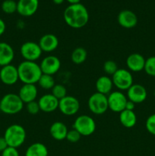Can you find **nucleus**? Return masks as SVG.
<instances>
[{"label":"nucleus","instance_id":"1","mask_svg":"<svg viewBox=\"0 0 155 156\" xmlns=\"http://www.w3.org/2000/svg\"><path fill=\"white\" fill-rule=\"evenodd\" d=\"M64 21L69 27L79 29L84 27L89 21V13L81 3L69 5L63 13Z\"/></svg>","mask_w":155,"mask_h":156},{"label":"nucleus","instance_id":"2","mask_svg":"<svg viewBox=\"0 0 155 156\" xmlns=\"http://www.w3.org/2000/svg\"><path fill=\"white\" fill-rule=\"evenodd\" d=\"M19 80L23 84L37 83L42 76V71L40 65L36 62L24 60L18 66Z\"/></svg>","mask_w":155,"mask_h":156},{"label":"nucleus","instance_id":"3","mask_svg":"<svg viewBox=\"0 0 155 156\" xmlns=\"http://www.w3.org/2000/svg\"><path fill=\"white\" fill-rule=\"evenodd\" d=\"M26 130L21 125L12 124L5 129L4 138L9 147L18 149L22 146L26 140Z\"/></svg>","mask_w":155,"mask_h":156},{"label":"nucleus","instance_id":"4","mask_svg":"<svg viewBox=\"0 0 155 156\" xmlns=\"http://www.w3.org/2000/svg\"><path fill=\"white\" fill-rule=\"evenodd\" d=\"M24 108V102L19 95L14 93L6 94L0 100V111L5 114L14 115L18 114Z\"/></svg>","mask_w":155,"mask_h":156},{"label":"nucleus","instance_id":"5","mask_svg":"<svg viewBox=\"0 0 155 156\" xmlns=\"http://www.w3.org/2000/svg\"><path fill=\"white\" fill-rule=\"evenodd\" d=\"M96 122L88 115H80L73 123V129L77 130L81 136H89L96 130Z\"/></svg>","mask_w":155,"mask_h":156},{"label":"nucleus","instance_id":"6","mask_svg":"<svg viewBox=\"0 0 155 156\" xmlns=\"http://www.w3.org/2000/svg\"><path fill=\"white\" fill-rule=\"evenodd\" d=\"M88 105L91 113L95 115H102L109 109L107 96L99 92L94 93L90 96Z\"/></svg>","mask_w":155,"mask_h":156},{"label":"nucleus","instance_id":"7","mask_svg":"<svg viewBox=\"0 0 155 156\" xmlns=\"http://www.w3.org/2000/svg\"><path fill=\"white\" fill-rule=\"evenodd\" d=\"M112 83L119 91H126L133 85V76L126 69H119L112 76Z\"/></svg>","mask_w":155,"mask_h":156},{"label":"nucleus","instance_id":"8","mask_svg":"<svg viewBox=\"0 0 155 156\" xmlns=\"http://www.w3.org/2000/svg\"><path fill=\"white\" fill-rule=\"evenodd\" d=\"M20 53L24 60L35 62L40 58L43 51L38 44L33 41H27L21 45Z\"/></svg>","mask_w":155,"mask_h":156},{"label":"nucleus","instance_id":"9","mask_svg":"<svg viewBox=\"0 0 155 156\" xmlns=\"http://www.w3.org/2000/svg\"><path fill=\"white\" fill-rule=\"evenodd\" d=\"M108 108L115 113H121L126 109L128 98L124 93L121 91H112L107 95Z\"/></svg>","mask_w":155,"mask_h":156},{"label":"nucleus","instance_id":"10","mask_svg":"<svg viewBox=\"0 0 155 156\" xmlns=\"http://www.w3.org/2000/svg\"><path fill=\"white\" fill-rule=\"evenodd\" d=\"M59 109L65 116H72L77 114L80 109L79 101L74 96L66 95L59 100Z\"/></svg>","mask_w":155,"mask_h":156},{"label":"nucleus","instance_id":"11","mask_svg":"<svg viewBox=\"0 0 155 156\" xmlns=\"http://www.w3.org/2000/svg\"><path fill=\"white\" fill-rule=\"evenodd\" d=\"M40 66L43 74L53 76L60 69L61 61L57 56L50 55L42 59Z\"/></svg>","mask_w":155,"mask_h":156},{"label":"nucleus","instance_id":"12","mask_svg":"<svg viewBox=\"0 0 155 156\" xmlns=\"http://www.w3.org/2000/svg\"><path fill=\"white\" fill-rule=\"evenodd\" d=\"M0 80L6 85H13L19 80L18 68L14 65L5 66L0 69Z\"/></svg>","mask_w":155,"mask_h":156},{"label":"nucleus","instance_id":"13","mask_svg":"<svg viewBox=\"0 0 155 156\" xmlns=\"http://www.w3.org/2000/svg\"><path fill=\"white\" fill-rule=\"evenodd\" d=\"M39 7V0H18L17 12L23 17H30L34 15Z\"/></svg>","mask_w":155,"mask_h":156},{"label":"nucleus","instance_id":"14","mask_svg":"<svg viewBox=\"0 0 155 156\" xmlns=\"http://www.w3.org/2000/svg\"><path fill=\"white\" fill-rule=\"evenodd\" d=\"M147 92L146 88L140 84H133L127 90V98L133 103L141 104L146 100Z\"/></svg>","mask_w":155,"mask_h":156},{"label":"nucleus","instance_id":"15","mask_svg":"<svg viewBox=\"0 0 155 156\" xmlns=\"http://www.w3.org/2000/svg\"><path fill=\"white\" fill-rule=\"evenodd\" d=\"M117 21L124 28H133L138 24V17L135 12L131 10H122L118 14Z\"/></svg>","mask_w":155,"mask_h":156},{"label":"nucleus","instance_id":"16","mask_svg":"<svg viewBox=\"0 0 155 156\" xmlns=\"http://www.w3.org/2000/svg\"><path fill=\"white\" fill-rule=\"evenodd\" d=\"M59 101L52 94H46L41 96L38 101L40 111L45 113H52L59 109Z\"/></svg>","mask_w":155,"mask_h":156},{"label":"nucleus","instance_id":"17","mask_svg":"<svg viewBox=\"0 0 155 156\" xmlns=\"http://www.w3.org/2000/svg\"><path fill=\"white\" fill-rule=\"evenodd\" d=\"M59 43V39L56 35L53 34H46L41 37L38 44L43 52L51 53L57 49Z\"/></svg>","mask_w":155,"mask_h":156},{"label":"nucleus","instance_id":"18","mask_svg":"<svg viewBox=\"0 0 155 156\" xmlns=\"http://www.w3.org/2000/svg\"><path fill=\"white\" fill-rule=\"evenodd\" d=\"M145 60L144 56L138 53L129 55L126 59V66L130 72L138 73L144 70Z\"/></svg>","mask_w":155,"mask_h":156},{"label":"nucleus","instance_id":"19","mask_svg":"<svg viewBox=\"0 0 155 156\" xmlns=\"http://www.w3.org/2000/svg\"><path fill=\"white\" fill-rule=\"evenodd\" d=\"M37 94V88L33 84H24L21 87L18 92V95L24 104H27L29 102L36 101Z\"/></svg>","mask_w":155,"mask_h":156},{"label":"nucleus","instance_id":"20","mask_svg":"<svg viewBox=\"0 0 155 156\" xmlns=\"http://www.w3.org/2000/svg\"><path fill=\"white\" fill-rule=\"evenodd\" d=\"M15 58V51L12 46L5 42H0V66L9 65Z\"/></svg>","mask_w":155,"mask_h":156},{"label":"nucleus","instance_id":"21","mask_svg":"<svg viewBox=\"0 0 155 156\" xmlns=\"http://www.w3.org/2000/svg\"><path fill=\"white\" fill-rule=\"evenodd\" d=\"M68 128L64 123L60 121H56L50 126V133L51 136L57 141H62L66 139L68 133Z\"/></svg>","mask_w":155,"mask_h":156},{"label":"nucleus","instance_id":"22","mask_svg":"<svg viewBox=\"0 0 155 156\" xmlns=\"http://www.w3.org/2000/svg\"><path fill=\"white\" fill-rule=\"evenodd\" d=\"M95 87L97 89V92L107 96L108 94L112 92V87H113L112 79L108 76H100L96 81Z\"/></svg>","mask_w":155,"mask_h":156},{"label":"nucleus","instance_id":"23","mask_svg":"<svg viewBox=\"0 0 155 156\" xmlns=\"http://www.w3.org/2000/svg\"><path fill=\"white\" fill-rule=\"evenodd\" d=\"M119 121L121 124L126 128L134 127L137 123V117L134 111L124 110L119 113Z\"/></svg>","mask_w":155,"mask_h":156},{"label":"nucleus","instance_id":"24","mask_svg":"<svg viewBox=\"0 0 155 156\" xmlns=\"http://www.w3.org/2000/svg\"><path fill=\"white\" fill-rule=\"evenodd\" d=\"M25 156H48V149L43 143H34L27 148Z\"/></svg>","mask_w":155,"mask_h":156},{"label":"nucleus","instance_id":"25","mask_svg":"<svg viewBox=\"0 0 155 156\" xmlns=\"http://www.w3.org/2000/svg\"><path fill=\"white\" fill-rule=\"evenodd\" d=\"M88 57V52L84 47H76L71 54V59L73 63L80 65L86 61Z\"/></svg>","mask_w":155,"mask_h":156},{"label":"nucleus","instance_id":"26","mask_svg":"<svg viewBox=\"0 0 155 156\" xmlns=\"http://www.w3.org/2000/svg\"><path fill=\"white\" fill-rule=\"evenodd\" d=\"M37 83L39 84L40 87L45 90H51L56 85L53 76L46 74H42Z\"/></svg>","mask_w":155,"mask_h":156},{"label":"nucleus","instance_id":"27","mask_svg":"<svg viewBox=\"0 0 155 156\" xmlns=\"http://www.w3.org/2000/svg\"><path fill=\"white\" fill-rule=\"evenodd\" d=\"M1 8L3 12L11 15L17 12V2L15 0H5L2 3Z\"/></svg>","mask_w":155,"mask_h":156},{"label":"nucleus","instance_id":"28","mask_svg":"<svg viewBox=\"0 0 155 156\" xmlns=\"http://www.w3.org/2000/svg\"><path fill=\"white\" fill-rule=\"evenodd\" d=\"M51 94L56 98L58 100H61L67 95V89L63 85L56 84L51 89Z\"/></svg>","mask_w":155,"mask_h":156},{"label":"nucleus","instance_id":"29","mask_svg":"<svg viewBox=\"0 0 155 156\" xmlns=\"http://www.w3.org/2000/svg\"><path fill=\"white\" fill-rule=\"evenodd\" d=\"M144 70L148 76L155 77V56H150L146 59Z\"/></svg>","mask_w":155,"mask_h":156},{"label":"nucleus","instance_id":"30","mask_svg":"<svg viewBox=\"0 0 155 156\" xmlns=\"http://www.w3.org/2000/svg\"><path fill=\"white\" fill-rule=\"evenodd\" d=\"M118 69V66L113 60H106L103 64V71L108 76H112Z\"/></svg>","mask_w":155,"mask_h":156},{"label":"nucleus","instance_id":"31","mask_svg":"<svg viewBox=\"0 0 155 156\" xmlns=\"http://www.w3.org/2000/svg\"><path fill=\"white\" fill-rule=\"evenodd\" d=\"M145 126L149 133L155 136V114H151L147 117L145 123Z\"/></svg>","mask_w":155,"mask_h":156},{"label":"nucleus","instance_id":"32","mask_svg":"<svg viewBox=\"0 0 155 156\" xmlns=\"http://www.w3.org/2000/svg\"><path fill=\"white\" fill-rule=\"evenodd\" d=\"M26 110H27V113H29L31 115H36L40 112V108L38 101H33L26 104Z\"/></svg>","mask_w":155,"mask_h":156},{"label":"nucleus","instance_id":"33","mask_svg":"<svg viewBox=\"0 0 155 156\" xmlns=\"http://www.w3.org/2000/svg\"><path fill=\"white\" fill-rule=\"evenodd\" d=\"M81 134L77 130H75L74 129H72L71 130L68 131V133H67L66 139L65 140H68L69 143H78L81 140Z\"/></svg>","mask_w":155,"mask_h":156},{"label":"nucleus","instance_id":"34","mask_svg":"<svg viewBox=\"0 0 155 156\" xmlns=\"http://www.w3.org/2000/svg\"><path fill=\"white\" fill-rule=\"evenodd\" d=\"M2 156H20L18 149L13 147H8L2 152Z\"/></svg>","mask_w":155,"mask_h":156},{"label":"nucleus","instance_id":"35","mask_svg":"<svg viewBox=\"0 0 155 156\" xmlns=\"http://www.w3.org/2000/svg\"><path fill=\"white\" fill-rule=\"evenodd\" d=\"M9 147L4 136H0V152H2L5 149Z\"/></svg>","mask_w":155,"mask_h":156},{"label":"nucleus","instance_id":"36","mask_svg":"<svg viewBox=\"0 0 155 156\" xmlns=\"http://www.w3.org/2000/svg\"><path fill=\"white\" fill-rule=\"evenodd\" d=\"M135 108V104L133 103L132 101H131L128 100L127 103H126V109L125 110H129V111H134Z\"/></svg>","mask_w":155,"mask_h":156},{"label":"nucleus","instance_id":"37","mask_svg":"<svg viewBox=\"0 0 155 156\" xmlns=\"http://www.w3.org/2000/svg\"><path fill=\"white\" fill-rule=\"evenodd\" d=\"M5 29H6L5 23V21H3L2 18H0V36H2V35L5 33Z\"/></svg>","mask_w":155,"mask_h":156},{"label":"nucleus","instance_id":"38","mask_svg":"<svg viewBox=\"0 0 155 156\" xmlns=\"http://www.w3.org/2000/svg\"><path fill=\"white\" fill-rule=\"evenodd\" d=\"M70 5H74V4H78V3H80L81 0H66Z\"/></svg>","mask_w":155,"mask_h":156},{"label":"nucleus","instance_id":"39","mask_svg":"<svg viewBox=\"0 0 155 156\" xmlns=\"http://www.w3.org/2000/svg\"><path fill=\"white\" fill-rule=\"evenodd\" d=\"M64 1H65V0H53V2L56 5H61V4H62V3L64 2Z\"/></svg>","mask_w":155,"mask_h":156}]
</instances>
